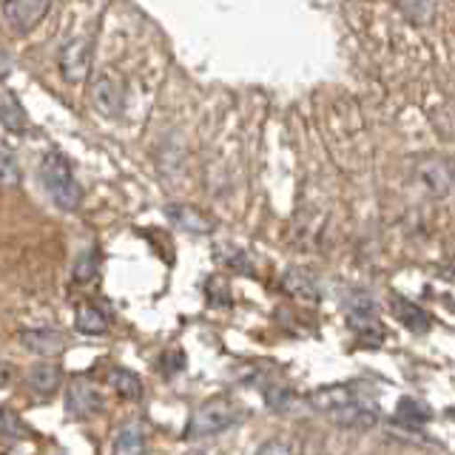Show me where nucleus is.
<instances>
[{
    "label": "nucleus",
    "instance_id": "nucleus-1",
    "mask_svg": "<svg viewBox=\"0 0 455 455\" xmlns=\"http://www.w3.org/2000/svg\"><path fill=\"white\" fill-rule=\"evenodd\" d=\"M40 182L46 185V191L54 199L57 208H63V211H77L80 208L83 191H80L75 174H71V165H68V160L63 154L49 151L46 156H43Z\"/></svg>",
    "mask_w": 455,
    "mask_h": 455
},
{
    "label": "nucleus",
    "instance_id": "nucleus-2",
    "mask_svg": "<svg viewBox=\"0 0 455 455\" xmlns=\"http://www.w3.org/2000/svg\"><path fill=\"white\" fill-rule=\"evenodd\" d=\"M242 419V412L231 404V398H208L205 404H199L191 419H188V427H185V438L191 441H199V438H213L225 430H231V427Z\"/></svg>",
    "mask_w": 455,
    "mask_h": 455
},
{
    "label": "nucleus",
    "instance_id": "nucleus-3",
    "mask_svg": "<svg viewBox=\"0 0 455 455\" xmlns=\"http://www.w3.org/2000/svg\"><path fill=\"white\" fill-rule=\"evenodd\" d=\"M52 0H0V20L14 35H26L46 18Z\"/></svg>",
    "mask_w": 455,
    "mask_h": 455
},
{
    "label": "nucleus",
    "instance_id": "nucleus-4",
    "mask_svg": "<svg viewBox=\"0 0 455 455\" xmlns=\"http://www.w3.org/2000/svg\"><path fill=\"white\" fill-rule=\"evenodd\" d=\"M92 63H94V46H92V40H85V37L68 40L60 52V75L71 85H80L89 80Z\"/></svg>",
    "mask_w": 455,
    "mask_h": 455
},
{
    "label": "nucleus",
    "instance_id": "nucleus-5",
    "mask_svg": "<svg viewBox=\"0 0 455 455\" xmlns=\"http://www.w3.org/2000/svg\"><path fill=\"white\" fill-rule=\"evenodd\" d=\"M92 103L100 114H106V117H117L125 106V92L117 77L111 75H103L94 85H92Z\"/></svg>",
    "mask_w": 455,
    "mask_h": 455
},
{
    "label": "nucleus",
    "instance_id": "nucleus-6",
    "mask_svg": "<svg viewBox=\"0 0 455 455\" xmlns=\"http://www.w3.org/2000/svg\"><path fill=\"white\" fill-rule=\"evenodd\" d=\"M310 407L313 410H319V412H336V410H341V407H347V404H353V402H362L359 398V393L353 390V384H331V387H319V390H313L310 393Z\"/></svg>",
    "mask_w": 455,
    "mask_h": 455
},
{
    "label": "nucleus",
    "instance_id": "nucleus-7",
    "mask_svg": "<svg viewBox=\"0 0 455 455\" xmlns=\"http://www.w3.org/2000/svg\"><path fill=\"white\" fill-rule=\"evenodd\" d=\"M66 404H68V412L71 416H92V412L100 407V398H97V390L92 387L89 381H85L83 376L71 379L68 381V390H66Z\"/></svg>",
    "mask_w": 455,
    "mask_h": 455
},
{
    "label": "nucleus",
    "instance_id": "nucleus-8",
    "mask_svg": "<svg viewBox=\"0 0 455 455\" xmlns=\"http://www.w3.org/2000/svg\"><path fill=\"white\" fill-rule=\"evenodd\" d=\"M60 379H63L60 367L54 362H37L35 367H28V373H26L28 390L40 398H52L57 390H60Z\"/></svg>",
    "mask_w": 455,
    "mask_h": 455
},
{
    "label": "nucleus",
    "instance_id": "nucleus-9",
    "mask_svg": "<svg viewBox=\"0 0 455 455\" xmlns=\"http://www.w3.org/2000/svg\"><path fill=\"white\" fill-rule=\"evenodd\" d=\"M20 345L28 353H35L43 359V355L60 353L63 345H66V339H63V333H57V331H23L20 333Z\"/></svg>",
    "mask_w": 455,
    "mask_h": 455
},
{
    "label": "nucleus",
    "instance_id": "nucleus-10",
    "mask_svg": "<svg viewBox=\"0 0 455 455\" xmlns=\"http://www.w3.org/2000/svg\"><path fill=\"white\" fill-rule=\"evenodd\" d=\"M419 177L427 182V188H430L435 196H444L452 185V177H450V168L444 160H435V156H427V160L419 163Z\"/></svg>",
    "mask_w": 455,
    "mask_h": 455
},
{
    "label": "nucleus",
    "instance_id": "nucleus-11",
    "mask_svg": "<svg viewBox=\"0 0 455 455\" xmlns=\"http://www.w3.org/2000/svg\"><path fill=\"white\" fill-rule=\"evenodd\" d=\"M393 313H395V319L404 322V327L412 333H427L433 324L430 313H424L419 305H412L404 296H393Z\"/></svg>",
    "mask_w": 455,
    "mask_h": 455
},
{
    "label": "nucleus",
    "instance_id": "nucleus-12",
    "mask_svg": "<svg viewBox=\"0 0 455 455\" xmlns=\"http://www.w3.org/2000/svg\"><path fill=\"white\" fill-rule=\"evenodd\" d=\"M165 213H168V220H174L180 228H185V231H191V234H211V228H213V222L205 213H199L191 205H168Z\"/></svg>",
    "mask_w": 455,
    "mask_h": 455
},
{
    "label": "nucleus",
    "instance_id": "nucleus-13",
    "mask_svg": "<svg viewBox=\"0 0 455 455\" xmlns=\"http://www.w3.org/2000/svg\"><path fill=\"white\" fill-rule=\"evenodd\" d=\"M108 384L123 398H128V402H140V398H142V381H140L137 373H132V370L114 367L111 373H108Z\"/></svg>",
    "mask_w": 455,
    "mask_h": 455
},
{
    "label": "nucleus",
    "instance_id": "nucleus-14",
    "mask_svg": "<svg viewBox=\"0 0 455 455\" xmlns=\"http://www.w3.org/2000/svg\"><path fill=\"white\" fill-rule=\"evenodd\" d=\"M114 455H146V438L137 424L120 427L117 438H114Z\"/></svg>",
    "mask_w": 455,
    "mask_h": 455
},
{
    "label": "nucleus",
    "instance_id": "nucleus-15",
    "mask_svg": "<svg viewBox=\"0 0 455 455\" xmlns=\"http://www.w3.org/2000/svg\"><path fill=\"white\" fill-rule=\"evenodd\" d=\"M75 327L85 336H103L108 331V319L103 310H97L94 305H83L77 310V319H75Z\"/></svg>",
    "mask_w": 455,
    "mask_h": 455
},
{
    "label": "nucleus",
    "instance_id": "nucleus-16",
    "mask_svg": "<svg viewBox=\"0 0 455 455\" xmlns=\"http://www.w3.org/2000/svg\"><path fill=\"white\" fill-rule=\"evenodd\" d=\"M0 125L9 128V132H14V134H23L26 132L28 120H26V114H23L20 103L14 97H4V100H0Z\"/></svg>",
    "mask_w": 455,
    "mask_h": 455
},
{
    "label": "nucleus",
    "instance_id": "nucleus-17",
    "mask_svg": "<svg viewBox=\"0 0 455 455\" xmlns=\"http://www.w3.org/2000/svg\"><path fill=\"white\" fill-rule=\"evenodd\" d=\"M284 288H288L293 296H302V299H319V291L313 279L305 274V270H288L284 274Z\"/></svg>",
    "mask_w": 455,
    "mask_h": 455
},
{
    "label": "nucleus",
    "instance_id": "nucleus-18",
    "mask_svg": "<svg viewBox=\"0 0 455 455\" xmlns=\"http://www.w3.org/2000/svg\"><path fill=\"white\" fill-rule=\"evenodd\" d=\"M0 185H20V165L6 148H0Z\"/></svg>",
    "mask_w": 455,
    "mask_h": 455
},
{
    "label": "nucleus",
    "instance_id": "nucleus-19",
    "mask_svg": "<svg viewBox=\"0 0 455 455\" xmlns=\"http://www.w3.org/2000/svg\"><path fill=\"white\" fill-rule=\"evenodd\" d=\"M398 419H402V421H416V424H421V421L430 419V412H427L424 404L412 402V398H402V404H398Z\"/></svg>",
    "mask_w": 455,
    "mask_h": 455
},
{
    "label": "nucleus",
    "instance_id": "nucleus-20",
    "mask_svg": "<svg viewBox=\"0 0 455 455\" xmlns=\"http://www.w3.org/2000/svg\"><path fill=\"white\" fill-rule=\"evenodd\" d=\"M402 9L407 12V18L416 20V23H427V20H430V14H433L430 0H402Z\"/></svg>",
    "mask_w": 455,
    "mask_h": 455
},
{
    "label": "nucleus",
    "instance_id": "nucleus-21",
    "mask_svg": "<svg viewBox=\"0 0 455 455\" xmlns=\"http://www.w3.org/2000/svg\"><path fill=\"white\" fill-rule=\"evenodd\" d=\"M256 455H293L291 444L288 441H282V438H270L265 441V444L256 450Z\"/></svg>",
    "mask_w": 455,
    "mask_h": 455
},
{
    "label": "nucleus",
    "instance_id": "nucleus-22",
    "mask_svg": "<svg viewBox=\"0 0 455 455\" xmlns=\"http://www.w3.org/2000/svg\"><path fill=\"white\" fill-rule=\"evenodd\" d=\"M265 402L274 407V410H284V404L291 402V393L282 390V387H274V390H265Z\"/></svg>",
    "mask_w": 455,
    "mask_h": 455
},
{
    "label": "nucleus",
    "instance_id": "nucleus-23",
    "mask_svg": "<svg viewBox=\"0 0 455 455\" xmlns=\"http://www.w3.org/2000/svg\"><path fill=\"white\" fill-rule=\"evenodd\" d=\"M94 265H97L94 253H89V259H80V265H77V270H75L77 282H89V279L94 276Z\"/></svg>",
    "mask_w": 455,
    "mask_h": 455
},
{
    "label": "nucleus",
    "instance_id": "nucleus-24",
    "mask_svg": "<svg viewBox=\"0 0 455 455\" xmlns=\"http://www.w3.org/2000/svg\"><path fill=\"white\" fill-rule=\"evenodd\" d=\"M12 373H14L12 364L9 362H0V387H6V384L12 381Z\"/></svg>",
    "mask_w": 455,
    "mask_h": 455
},
{
    "label": "nucleus",
    "instance_id": "nucleus-25",
    "mask_svg": "<svg viewBox=\"0 0 455 455\" xmlns=\"http://www.w3.org/2000/svg\"><path fill=\"white\" fill-rule=\"evenodd\" d=\"M9 68H12V66H9V57H6L4 52H0V80H4V77L9 75Z\"/></svg>",
    "mask_w": 455,
    "mask_h": 455
},
{
    "label": "nucleus",
    "instance_id": "nucleus-26",
    "mask_svg": "<svg viewBox=\"0 0 455 455\" xmlns=\"http://www.w3.org/2000/svg\"><path fill=\"white\" fill-rule=\"evenodd\" d=\"M447 416H450V419L455 421V407H450V410H447Z\"/></svg>",
    "mask_w": 455,
    "mask_h": 455
}]
</instances>
